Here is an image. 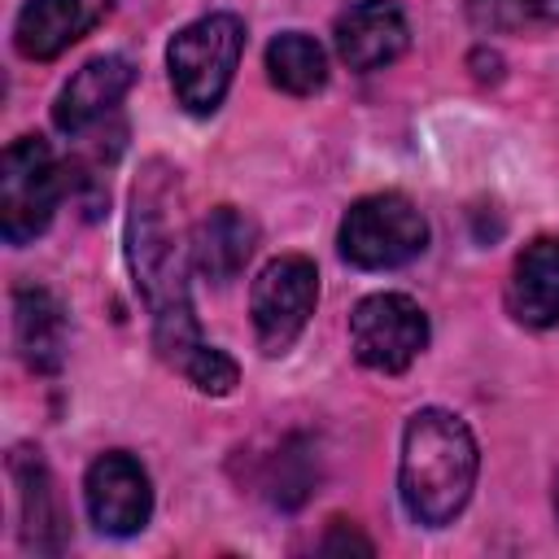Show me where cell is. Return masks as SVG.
<instances>
[{"label":"cell","mask_w":559,"mask_h":559,"mask_svg":"<svg viewBox=\"0 0 559 559\" xmlns=\"http://www.w3.org/2000/svg\"><path fill=\"white\" fill-rule=\"evenodd\" d=\"M170 179L153 162L148 175L131 188V214H127V262L135 275L140 297L153 310V345L157 354L183 371V362L205 345L192 319L188 301V262L179 231L170 223Z\"/></svg>","instance_id":"1"},{"label":"cell","mask_w":559,"mask_h":559,"mask_svg":"<svg viewBox=\"0 0 559 559\" xmlns=\"http://www.w3.org/2000/svg\"><path fill=\"white\" fill-rule=\"evenodd\" d=\"M476 467H480L476 437L454 411L424 406L406 419L397 489H402L411 520L428 528L450 524L472 498Z\"/></svg>","instance_id":"2"},{"label":"cell","mask_w":559,"mask_h":559,"mask_svg":"<svg viewBox=\"0 0 559 559\" xmlns=\"http://www.w3.org/2000/svg\"><path fill=\"white\" fill-rule=\"evenodd\" d=\"M240 52H245V22L236 13H210L183 26L166 48L179 105L188 114H214L231 87Z\"/></svg>","instance_id":"3"},{"label":"cell","mask_w":559,"mask_h":559,"mask_svg":"<svg viewBox=\"0 0 559 559\" xmlns=\"http://www.w3.org/2000/svg\"><path fill=\"white\" fill-rule=\"evenodd\" d=\"M336 245L345 262L362 271H389L424 253L428 223L415 210V201H406L402 192H376L345 210Z\"/></svg>","instance_id":"4"},{"label":"cell","mask_w":559,"mask_h":559,"mask_svg":"<svg viewBox=\"0 0 559 559\" xmlns=\"http://www.w3.org/2000/svg\"><path fill=\"white\" fill-rule=\"evenodd\" d=\"M61 170L39 135H22L0 157V231L9 245L35 240L57 210Z\"/></svg>","instance_id":"5"},{"label":"cell","mask_w":559,"mask_h":559,"mask_svg":"<svg viewBox=\"0 0 559 559\" xmlns=\"http://www.w3.org/2000/svg\"><path fill=\"white\" fill-rule=\"evenodd\" d=\"M314 301H319V271L310 258L284 253V258L266 262L249 293L253 332H258L262 354L275 358L284 349H293V341L306 332V323L314 314Z\"/></svg>","instance_id":"6"},{"label":"cell","mask_w":559,"mask_h":559,"mask_svg":"<svg viewBox=\"0 0 559 559\" xmlns=\"http://www.w3.org/2000/svg\"><path fill=\"white\" fill-rule=\"evenodd\" d=\"M349 341H354V354L362 367L397 376L424 354L428 319L402 293H371L349 314Z\"/></svg>","instance_id":"7"},{"label":"cell","mask_w":559,"mask_h":559,"mask_svg":"<svg viewBox=\"0 0 559 559\" xmlns=\"http://www.w3.org/2000/svg\"><path fill=\"white\" fill-rule=\"evenodd\" d=\"M83 502H87V515L100 533L109 537H131L148 524L153 515V489H148V472L122 454V450H109L100 454L92 467H87V480H83Z\"/></svg>","instance_id":"8"},{"label":"cell","mask_w":559,"mask_h":559,"mask_svg":"<svg viewBox=\"0 0 559 559\" xmlns=\"http://www.w3.org/2000/svg\"><path fill=\"white\" fill-rule=\"evenodd\" d=\"M135 83V70L127 57H92L61 92L52 105V122L66 135H87L96 122H105L118 100L127 96V87Z\"/></svg>","instance_id":"9"},{"label":"cell","mask_w":559,"mask_h":559,"mask_svg":"<svg viewBox=\"0 0 559 559\" xmlns=\"http://www.w3.org/2000/svg\"><path fill=\"white\" fill-rule=\"evenodd\" d=\"M105 13L109 0H26L13 22V44L26 61H52L70 44H79Z\"/></svg>","instance_id":"10"},{"label":"cell","mask_w":559,"mask_h":559,"mask_svg":"<svg viewBox=\"0 0 559 559\" xmlns=\"http://www.w3.org/2000/svg\"><path fill=\"white\" fill-rule=\"evenodd\" d=\"M332 39H336L341 61L349 70H362L367 74V70H380V66H389V61H397L406 52L411 26H406V17L393 4L362 0V4H354V9H345L336 17Z\"/></svg>","instance_id":"11"},{"label":"cell","mask_w":559,"mask_h":559,"mask_svg":"<svg viewBox=\"0 0 559 559\" xmlns=\"http://www.w3.org/2000/svg\"><path fill=\"white\" fill-rule=\"evenodd\" d=\"M13 485H17V520H22V546L35 555H57L66 546V515H61V498L52 485L48 463L39 459V450H13L9 459Z\"/></svg>","instance_id":"12"},{"label":"cell","mask_w":559,"mask_h":559,"mask_svg":"<svg viewBox=\"0 0 559 559\" xmlns=\"http://www.w3.org/2000/svg\"><path fill=\"white\" fill-rule=\"evenodd\" d=\"M258 245V223L249 214H240L236 205H214L197 227H192V266L210 280V284H227L245 271V262L253 258Z\"/></svg>","instance_id":"13"},{"label":"cell","mask_w":559,"mask_h":559,"mask_svg":"<svg viewBox=\"0 0 559 559\" xmlns=\"http://www.w3.org/2000/svg\"><path fill=\"white\" fill-rule=\"evenodd\" d=\"M507 306L524 328H555L559 323V240L537 236L524 245L511 271Z\"/></svg>","instance_id":"14"},{"label":"cell","mask_w":559,"mask_h":559,"mask_svg":"<svg viewBox=\"0 0 559 559\" xmlns=\"http://www.w3.org/2000/svg\"><path fill=\"white\" fill-rule=\"evenodd\" d=\"M13 341L31 371H57L66 358V310L48 288L13 293Z\"/></svg>","instance_id":"15"},{"label":"cell","mask_w":559,"mask_h":559,"mask_svg":"<svg viewBox=\"0 0 559 559\" xmlns=\"http://www.w3.org/2000/svg\"><path fill=\"white\" fill-rule=\"evenodd\" d=\"M266 74L280 92L288 96H310L328 83V57L323 48L301 35V31H284L266 44Z\"/></svg>","instance_id":"16"},{"label":"cell","mask_w":559,"mask_h":559,"mask_svg":"<svg viewBox=\"0 0 559 559\" xmlns=\"http://www.w3.org/2000/svg\"><path fill=\"white\" fill-rule=\"evenodd\" d=\"M472 22L489 31H520L537 22H559V0H472Z\"/></svg>","instance_id":"17"},{"label":"cell","mask_w":559,"mask_h":559,"mask_svg":"<svg viewBox=\"0 0 559 559\" xmlns=\"http://www.w3.org/2000/svg\"><path fill=\"white\" fill-rule=\"evenodd\" d=\"M183 376H188V384H197L201 393H210V397H227V393L236 389V380H240V367H236L223 349L201 345V349L183 362Z\"/></svg>","instance_id":"18"},{"label":"cell","mask_w":559,"mask_h":559,"mask_svg":"<svg viewBox=\"0 0 559 559\" xmlns=\"http://www.w3.org/2000/svg\"><path fill=\"white\" fill-rule=\"evenodd\" d=\"M323 555H341V550H358V555H371V542L358 537L354 528H345V520H332V533L319 542Z\"/></svg>","instance_id":"19"},{"label":"cell","mask_w":559,"mask_h":559,"mask_svg":"<svg viewBox=\"0 0 559 559\" xmlns=\"http://www.w3.org/2000/svg\"><path fill=\"white\" fill-rule=\"evenodd\" d=\"M555 511H559V480H555Z\"/></svg>","instance_id":"20"}]
</instances>
